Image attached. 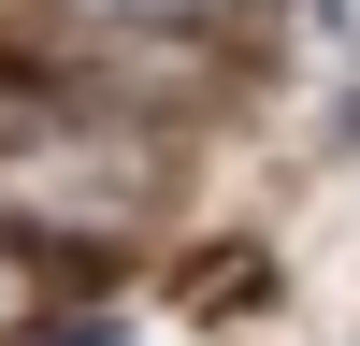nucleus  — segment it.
Masks as SVG:
<instances>
[{"instance_id":"obj_1","label":"nucleus","mask_w":360,"mask_h":346,"mask_svg":"<svg viewBox=\"0 0 360 346\" xmlns=\"http://www.w3.org/2000/svg\"><path fill=\"white\" fill-rule=\"evenodd\" d=\"M159 202L144 130H86V115H15L0 130V231L15 245H101Z\"/></svg>"},{"instance_id":"obj_2","label":"nucleus","mask_w":360,"mask_h":346,"mask_svg":"<svg viewBox=\"0 0 360 346\" xmlns=\"http://www.w3.org/2000/svg\"><path fill=\"white\" fill-rule=\"evenodd\" d=\"M44 346H130V317H58Z\"/></svg>"},{"instance_id":"obj_3","label":"nucleus","mask_w":360,"mask_h":346,"mask_svg":"<svg viewBox=\"0 0 360 346\" xmlns=\"http://www.w3.org/2000/svg\"><path fill=\"white\" fill-rule=\"evenodd\" d=\"M332 144H346V159H360V86H346V101H332Z\"/></svg>"}]
</instances>
